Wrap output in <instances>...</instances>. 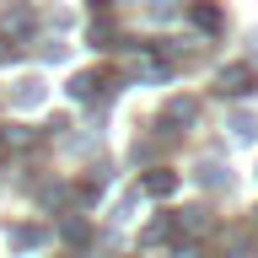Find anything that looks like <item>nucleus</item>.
<instances>
[{"mask_svg": "<svg viewBox=\"0 0 258 258\" xmlns=\"http://www.w3.org/2000/svg\"><path fill=\"white\" fill-rule=\"evenodd\" d=\"M6 242H11V247H38V231H32V226H16Z\"/></svg>", "mask_w": 258, "mask_h": 258, "instance_id": "7ed1b4c3", "label": "nucleus"}, {"mask_svg": "<svg viewBox=\"0 0 258 258\" xmlns=\"http://www.w3.org/2000/svg\"><path fill=\"white\" fill-rule=\"evenodd\" d=\"M172 183H177L172 172H151V177H145V188H151V194H172Z\"/></svg>", "mask_w": 258, "mask_h": 258, "instance_id": "f03ea898", "label": "nucleus"}, {"mask_svg": "<svg viewBox=\"0 0 258 258\" xmlns=\"http://www.w3.org/2000/svg\"><path fill=\"white\" fill-rule=\"evenodd\" d=\"M221 92H231V97L253 92V76H247V70H242V64H237V70H226V76H221Z\"/></svg>", "mask_w": 258, "mask_h": 258, "instance_id": "f257e3e1", "label": "nucleus"}]
</instances>
